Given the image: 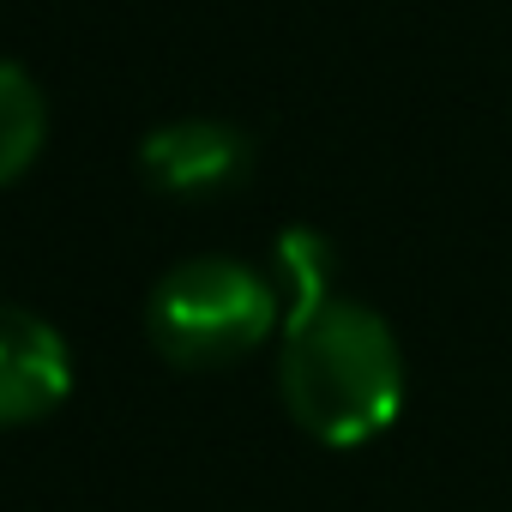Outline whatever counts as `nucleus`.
I'll use <instances>...</instances> for the list:
<instances>
[{
  "label": "nucleus",
  "mask_w": 512,
  "mask_h": 512,
  "mask_svg": "<svg viewBox=\"0 0 512 512\" xmlns=\"http://www.w3.org/2000/svg\"><path fill=\"white\" fill-rule=\"evenodd\" d=\"M145 332L175 368H229L253 356L272 332H284V296L247 260L205 253V260L175 266L151 290Z\"/></svg>",
  "instance_id": "2"
},
{
  "label": "nucleus",
  "mask_w": 512,
  "mask_h": 512,
  "mask_svg": "<svg viewBox=\"0 0 512 512\" xmlns=\"http://www.w3.org/2000/svg\"><path fill=\"white\" fill-rule=\"evenodd\" d=\"M247 163H253V145L241 127L229 121H169L157 127L145 145H139V169L157 193H175V199H205V193H229L235 181H247Z\"/></svg>",
  "instance_id": "3"
},
{
  "label": "nucleus",
  "mask_w": 512,
  "mask_h": 512,
  "mask_svg": "<svg viewBox=\"0 0 512 512\" xmlns=\"http://www.w3.org/2000/svg\"><path fill=\"white\" fill-rule=\"evenodd\" d=\"M49 139V103L37 79L13 61H0V187L19 181Z\"/></svg>",
  "instance_id": "5"
},
{
  "label": "nucleus",
  "mask_w": 512,
  "mask_h": 512,
  "mask_svg": "<svg viewBox=\"0 0 512 512\" xmlns=\"http://www.w3.org/2000/svg\"><path fill=\"white\" fill-rule=\"evenodd\" d=\"M272 260H278V296H284V320L332 302V241L320 229H284L278 247H272Z\"/></svg>",
  "instance_id": "6"
},
{
  "label": "nucleus",
  "mask_w": 512,
  "mask_h": 512,
  "mask_svg": "<svg viewBox=\"0 0 512 512\" xmlns=\"http://www.w3.org/2000/svg\"><path fill=\"white\" fill-rule=\"evenodd\" d=\"M278 386L320 446H368L404 410V350L374 308L332 296L284 320Z\"/></svg>",
  "instance_id": "1"
},
{
  "label": "nucleus",
  "mask_w": 512,
  "mask_h": 512,
  "mask_svg": "<svg viewBox=\"0 0 512 512\" xmlns=\"http://www.w3.org/2000/svg\"><path fill=\"white\" fill-rule=\"evenodd\" d=\"M67 386H73L67 338L49 320L0 302V428L49 416L67 398Z\"/></svg>",
  "instance_id": "4"
}]
</instances>
